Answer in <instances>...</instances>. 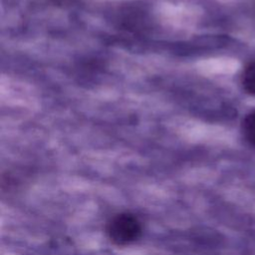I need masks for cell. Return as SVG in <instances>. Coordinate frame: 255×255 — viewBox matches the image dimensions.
<instances>
[{"label":"cell","mask_w":255,"mask_h":255,"mask_svg":"<svg viewBox=\"0 0 255 255\" xmlns=\"http://www.w3.org/2000/svg\"><path fill=\"white\" fill-rule=\"evenodd\" d=\"M107 233L115 244L124 246L139 238L141 225L134 215L130 213H121L110 220L107 226Z\"/></svg>","instance_id":"obj_1"},{"label":"cell","mask_w":255,"mask_h":255,"mask_svg":"<svg viewBox=\"0 0 255 255\" xmlns=\"http://www.w3.org/2000/svg\"><path fill=\"white\" fill-rule=\"evenodd\" d=\"M242 132L245 139L255 147V111L244 118L242 122Z\"/></svg>","instance_id":"obj_2"},{"label":"cell","mask_w":255,"mask_h":255,"mask_svg":"<svg viewBox=\"0 0 255 255\" xmlns=\"http://www.w3.org/2000/svg\"><path fill=\"white\" fill-rule=\"evenodd\" d=\"M242 86L246 93L255 96V62L245 68L242 75Z\"/></svg>","instance_id":"obj_3"}]
</instances>
